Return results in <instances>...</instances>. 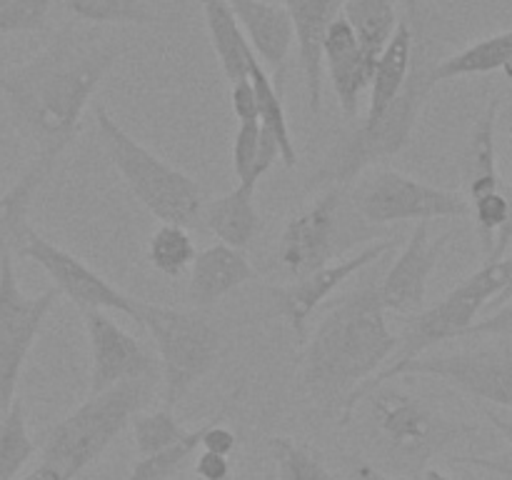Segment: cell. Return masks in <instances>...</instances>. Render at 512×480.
I'll list each match as a JSON object with an SVG mask.
<instances>
[{"instance_id": "cell-1", "label": "cell", "mask_w": 512, "mask_h": 480, "mask_svg": "<svg viewBox=\"0 0 512 480\" xmlns=\"http://www.w3.org/2000/svg\"><path fill=\"white\" fill-rule=\"evenodd\" d=\"M123 53L115 38L65 25L33 58L8 65L0 80L15 128L38 145V153L63 155L95 90Z\"/></svg>"}, {"instance_id": "cell-2", "label": "cell", "mask_w": 512, "mask_h": 480, "mask_svg": "<svg viewBox=\"0 0 512 480\" xmlns=\"http://www.w3.org/2000/svg\"><path fill=\"white\" fill-rule=\"evenodd\" d=\"M303 345L300 388L315 405L340 413L345 400L390 363L398 345L378 283L368 280L343 295Z\"/></svg>"}, {"instance_id": "cell-3", "label": "cell", "mask_w": 512, "mask_h": 480, "mask_svg": "<svg viewBox=\"0 0 512 480\" xmlns=\"http://www.w3.org/2000/svg\"><path fill=\"white\" fill-rule=\"evenodd\" d=\"M405 20L413 30V60L408 78L398 98L390 103L383 118L375 125H358L353 133L340 138L325 155L323 165L313 175V185H350L365 170L375 168L383 160L398 155L413 138L418 120L435 90L433 70L443 58V35L433 8H425L420 0H405Z\"/></svg>"}, {"instance_id": "cell-4", "label": "cell", "mask_w": 512, "mask_h": 480, "mask_svg": "<svg viewBox=\"0 0 512 480\" xmlns=\"http://www.w3.org/2000/svg\"><path fill=\"white\" fill-rule=\"evenodd\" d=\"M512 298V258H500L483 263L473 275L460 280L445 298H440L435 305L418 310V313L408 315L403 323V333L398 335V345L393 350L390 363L375 375L373 380L355 390L348 400H345L343 410H340V425H348L353 420L355 408L360 405L363 395L375 385L385 383L390 373L400 368V365L410 363V360L428 355L430 348L445 343V340L463 338L465 330L478 320V315L485 308H500Z\"/></svg>"}, {"instance_id": "cell-5", "label": "cell", "mask_w": 512, "mask_h": 480, "mask_svg": "<svg viewBox=\"0 0 512 480\" xmlns=\"http://www.w3.org/2000/svg\"><path fill=\"white\" fill-rule=\"evenodd\" d=\"M363 400L380 450L408 475H423V470L430 468V460L443 455L450 445L478 433V425L440 413L428 400L400 385H375Z\"/></svg>"}, {"instance_id": "cell-6", "label": "cell", "mask_w": 512, "mask_h": 480, "mask_svg": "<svg viewBox=\"0 0 512 480\" xmlns=\"http://www.w3.org/2000/svg\"><path fill=\"white\" fill-rule=\"evenodd\" d=\"M153 393V380H130L90 395L45 433L40 465L60 480H75L133 423Z\"/></svg>"}, {"instance_id": "cell-7", "label": "cell", "mask_w": 512, "mask_h": 480, "mask_svg": "<svg viewBox=\"0 0 512 480\" xmlns=\"http://www.w3.org/2000/svg\"><path fill=\"white\" fill-rule=\"evenodd\" d=\"M93 115L110 163L115 165L135 200L160 223L183 225V228L200 223L203 190H200L198 180L138 143L108 113L105 105H95Z\"/></svg>"}, {"instance_id": "cell-8", "label": "cell", "mask_w": 512, "mask_h": 480, "mask_svg": "<svg viewBox=\"0 0 512 480\" xmlns=\"http://www.w3.org/2000/svg\"><path fill=\"white\" fill-rule=\"evenodd\" d=\"M133 320L153 338L163 380V408L173 410L213 370L220 330L203 310H183L133 298Z\"/></svg>"}, {"instance_id": "cell-9", "label": "cell", "mask_w": 512, "mask_h": 480, "mask_svg": "<svg viewBox=\"0 0 512 480\" xmlns=\"http://www.w3.org/2000/svg\"><path fill=\"white\" fill-rule=\"evenodd\" d=\"M375 240H380L378 228L350 205L348 185H328L308 208L285 223L278 260L290 278H300Z\"/></svg>"}, {"instance_id": "cell-10", "label": "cell", "mask_w": 512, "mask_h": 480, "mask_svg": "<svg viewBox=\"0 0 512 480\" xmlns=\"http://www.w3.org/2000/svg\"><path fill=\"white\" fill-rule=\"evenodd\" d=\"M350 205L370 225L430 223L470 218V203L458 190H445L393 168H370L348 185Z\"/></svg>"}, {"instance_id": "cell-11", "label": "cell", "mask_w": 512, "mask_h": 480, "mask_svg": "<svg viewBox=\"0 0 512 480\" xmlns=\"http://www.w3.org/2000/svg\"><path fill=\"white\" fill-rule=\"evenodd\" d=\"M403 375L443 380L475 403L512 410V340L493 338L490 343L470 345L453 353L420 355L400 365L385 383Z\"/></svg>"}, {"instance_id": "cell-12", "label": "cell", "mask_w": 512, "mask_h": 480, "mask_svg": "<svg viewBox=\"0 0 512 480\" xmlns=\"http://www.w3.org/2000/svg\"><path fill=\"white\" fill-rule=\"evenodd\" d=\"M58 300V290L25 295L15 275L13 253L0 255V410L15 400L20 373L38 340L45 318Z\"/></svg>"}, {"instance_id": "cell-13", "label": "cell", "mask_w": 512, "mask_h": 480, "mask_svg": "<svg viewBox=\"0 0 512 480\" xmlns=\"http://www.w3.org/2000/svg\"><path fill=\"white\" fill-rule=\"evenodd\" d=\"M395 248L393 238H380L375 243L360 248L355 255L348 258H340L335 263L325 265V268L313 270L308 275H300L293 278V283L278 285V288H270V313L278 315L280 320L288 323V328L293 330L295 340L305 343L308 340V323L315 315V310L345 283L353 275H358L360 270L370 268L373 263H378L383 255H388Z\"/></svg>"}, {"instance_id": "cell-14", "label": "cell", "mask_w": 512, "mask_h": 480, "mask_svg": "<svg viewBox=\"0 0 512 480\" xmlns=\"http://www.w3.org/2000/svg\"><path fill=\"white\" fill-rule=\"evenodd\" d=\"M15 255L40 265L53 280V288L58 290V295H65L80 313H85V310H118L128 318L133 315V298L130 295H125L110 280L95 273L78 255L60 248L53 240L43 238L35 228L25 233Z\"/></svg>"}, {"instance_id": "cell-15", "label": "cell", "mask_w": 512, "mask_h": 480, "mask_svg": "<svg viewBox=\"0 0 512 480\" xmlns=\"http://www.w3.org/2000/svg\"><path fill=\"white\" fill-rule=\"evenodd\" d=\"M83 325L90 348V395L130 380H155L153 353L105 310H85Z\"/></svg>"}, {"instance_id": "cell-16", "label": "cell", "mask_w": 512, "mask_h": 480, "mask_svg": "<svg viewBox=\"0 0 512 480\" xmlns=\"http://www.w3.org/2000/svg\"><path fill=\"white\" fill-rule=\"evenodd\" d=\"M455 230H445L443 235H430V223H418L410 233L408 243L393 260L388 273L380 278L378 293L385 313H395L400 318L418 313L425 308L428 280L438 268L445 248Z\"/></svg>"}, {"instance_id": "cell-17", "label": "cell", "mask_w": 512, "mask_h": 480, "mask_svg": "<svg viewBox=\"0 0 512 480\" xmlns=\"http://www.w3.org/2000/svg\"><path fill=\"white\" fill-rule=\"evenodd\" d=\"M283 5L293 20L308 108L318 118L323 113V40L343 0H283Z\"/></svg>"}, {"instance_id": "cell-18", "label": "cell", "mask_w": 512, "mask_h": 480, "mask_svg": "<svg viewBox=\"0 0 512 480\" xmlns=\"http://www.w3.org/2000/svg\"><path fill=\"white\" fill-rule=\"evenodd\" d=\"M228 3L263 68L273 70L278 80L283 78L295 43L293 20L285 5L273 0H228Z\"/></svg>"}, {"instance_id": "cell-19", "label": "cell", "mask_w": 512, "mask_h": 480, "mask_svg": "<svg viewBox=\"0 0 512 480\" xmlns=\"http://www.w3.org/2000/svg\"><path fill=\"white\" fill-rule=\"evenodd\" d=\"M250 280H258V270L250 265L243 250L223 243L208 245L190 265L188 300L195 310L213 308L225 295L243 288Z\"/></svg>"}, {"instance_id": "cell-20", "label": "cell", "mask_w": 512, "mask_h": 480, "mask_svg": "<svg viewBox=\"0 0 512 480\" xmlns=\"http://www.w3.org/2000/svg\"><path fill=\"white\" fill-rule=\"evenodd\" d=\"M323 68H328L330 83H333L335 100L348 120H353L360 110L363 93L370 88V73L365 70L360 58L358 38L345 15L330 23L323 40Z\"/></svg>"}, {"instance_id": "cell-21", "label": "cell", "mask_w": 512, "mask_h": 480, "mask_svg": "<svg viewBox=\"0 0 512 480\" xmlns=\"http://www.w3.org/2000/svg\"><path fill=\"white\" fill-rule=\"evenodd\" d=\"M500 105H503L500 95L490 98V103L475 120L463 155H460V178H463V195L468 198V203L505 188L498 173V148H495Z\"/></svg>"}, {"instance_id": "cell-22", "label": "cell", "mask_w": 512, "mask_h": 480, "mask_svg": "<svg viewBox=\"0 0 512 480\" xmlns=\"http://www.w3.org/2000/svg\"><path fill=\"white\" fill-rule=\"evenodd\" d=\"M255 190L258 188H253V185L238 183L225 195L203 203L200 223L223 245L245 250L263 230V218H260L258 203H255Z\"/></svg>"}, {"instance_id": "cell-23", "label": "cell", "mask_w": 512, "mask_h": 480, "mask_svg": "<svg viewBox=\"0 0 512 480\" xmlns=\"http://www.w3.org/2000/svg\"><path fill=\"white\" fill-rule=\"evenodd\" d=\"M58 158L60 155L53 153H38L30 160L28 168L23 170V175L0 195V255L18 253L25 233L33 228L28 220L30 208H33L38 190L43 188L48 175L53 173Z\"/></svg>"}, {"instance_id": "cell-24", "label": "cell", "mask_w": 512, "mask_h": 480, "mask_svg": "<svg viewBox=\"0 0 512 480\" xmlns=\"http://www.w3.org/2000/svg\"><path fill=\"white\" fill-rule=\"evenodd\" d=\"M410 60H413V30H410L408 20H400L393 38L388 40L378 63H375V73L368 88V113H365V120L360 125H375L383 118L385 110L390 108V103L403 90V83L410 70Z\"/></svg>"}, {"instance_id": "cell-25", "label": "cell", "mask_w": 512, "mask_h": 480, "mask_svg": "<svg viewBox=\"0 0 512 480\" xmlns=\"http://www.w3.org/2000/svg\"><path fill=\"white\" fill-rule=\"evenodd\" d=\"M343 15L355 30L360 58L373 80L375 63L400 23L395 0H343Z\"/></svg>"}, {"instance_id": "cell-26", "label": "cell", "mask_w": 512, "mask_h": 480, "mask_svg": "<svg viewBox=\"0 0 512 480\" xmlns=\"http://www.w3.org/2000/svg\"><path fill=\"white\" fill-rule=\"evenodd\" d=\"M203 5L205 28H208L210 43L220 60L225 78L230 83L248 78V63L253 58V48L240 30L238 18L228 0H200Z\"/></svg>"}, {"instance_id": "cell-27", "label": "cell", "mask_w": 512, "mask_h": 480, "mask_svg": "<svg viewBox=\"0 0 512 480\" xmlns=\"http://www.w3.org/2000/svg\"><path fill=\"white\" fill-rule=\"evenodd\" d=\"M512 60V30L495 33L490 38L475 40L468 48L453 55H443L433 70L435 83L465 78V75H485L493 70H503Z\"/></svg>"}, {"instance_id": "cell-28", "label": "cell", "mask_w": 512, "mask_h": 480, "mask_svg": "<svg viewBox=\"0 0 512 480\" xmlns=\"http://www.w3.org/2000/svg\"><path fill=\"white\" fill-rule=\"evenodd\" d=\"M248 78L255 88V98H258V118L263 130H268L275 138L280 148V160L285 168H295L298 163V150H295V140L290 135L288 115H285L283 98H280V88L275 85L273 75L263 68L258 55L253 53L248 63Z\"/></svg>"}, {"instance_id": "cell-29", "label": "cell", "mask_w": 512, "mask_h": 480, "mask_svg": "<svg viewBox=\"0 0 512 480\" xmlns=\"http://www.w3.org/2000/svg\"><path fill=\"white\" fill-rule=\"evenodd\" d=\"M35 440L28 433L23 400L15 398L0 420V480H18L25 465L33 460Z\"/></svg>"}, {"instance_id": "cell-30", "label": "cell", "mask_w": 512, "mask_h": 480, "mask_svg": "<svg viewBox=\"0 0 512 480\" xmlns=\"http://www.w3.org/2000/svg\"><path fill=\"white\" fill-rule=\"evenodd\" d=\"M198 248L188 228L163 223L148 240V260L165 278H180L193 265Z\"/></svg>"}, {"instance_id": "cell-31", "label": "cell", "mask_w": 512, "mask_h": 480, "mask_svg": "<svg viewBox=\"0 0 512 480\" xmlns=\"http://www.w3.org/2000/svg\"><path fill=\"white\" fill-rule=\"evenodd\" d=\"M65 10L93 25H158L163 20L145 0H65Z\"/></svg>"}, {"instance_id": "cell-32", "label": "cell", "mask_w": 512, "mask_h": 480, "mask_svg": "<svg viewBox=\"0 0 512 480\" xmlns=\"http://www.w3.org/2000/svg\"><path fill=\"white\" fill-rule=\"evenodd\" d=\"M208 425L210 418L203 425H198V428L188 430V435L180 438L175 445H170V448L158 450V453L148 455V458H138L133 470L123 480H168L170 475L180 473L200 450V443H203V435L208 430Z\"/></svg>"}, {"instance_id": "cell-33", "label": "cell", "mask_w": 512, "mask_h": 480, "mask_svg": "<svg viewBox=\"0 0 512 480\" xmlns=\"http://www.w3.org/2000/svg\"><path fill=\"white\" fill-rule=\"evenodd\" d=\"M268 448L278 465V480H333L323 455L300 440L273 435Z\"/></svg>"}, {"instance_id": "cell-34", "label": "cell", "mask_w": 512, "mask_h": 480, "mask_svg": "<svg viewBox=\"0 0 512 480\" xmlns=\"http://www.w3.org/2000/svg\"><path fill=\"white\" fill-rule=\"evenodd\" d=\"M130 425H133V443L138 458H148L158 450L170 448V445H175L180 438L188 435V428L175 418L170 408L138 413Z\"/></svg>"}, {"instance_id": "cell-35", "label": "cell", "mask_w": 512, "mask_h": 480, "mask_svg": "<svg viewBox=\"0 0 512 480\" xmlns=\"http://www.w3.org/2000/svg\"><path fill=\"white\" fill-rule=\"evenodd\" d=\"M470 215H473L475 220L480 248H483L485 260H488L495 248V240H498V233L512 218V195L505 188L483 195V198L470 203Z\"/></svg>"}, {"instance_id": "cell-36", "label": "cell", "mask_w": 512, "mask_h": 480, "mask_svg": "<svg viewBox=\"0 0 512 480\" xmlns=\"http://www.w3.org/2000/svg\"><path fill=\"white\" fill-rule=\"evenodd\" d=\"M260 140H263L260 120L238 123L233 135V173L240 185L258 188V180L265 175V168L260 165Z\"/></svg>"}, {"instance_id": "cell-37", "label": "cell", "mask_w": 512, "mask_h": 480, "mask_svg": "<svg viewBox=\"0 0 512 480\" xmlns=\"http://www.w3.org/2000/svg\"><path fill=\"white\" fill-rule=\"evenodd\" d=\"M58 0H0V33H40Z\"/></svg>"}, {"instance_id": "cell-38", "label": "cell", "mask_w": 512, "mask_h": 480, "mask_svg": "<svg viewBox=\"0 0 512 480\" xmlns=\"http://www.w3.org/2000/svg\"><path fill=\"white\" fill-rule=\"evenodd\" d=\"M485 418L510 440V448L490 455H450V465H465V468H478L485 473H493L503 480H512V423H505L498 413L490 408L483 410Z\"/></svg>"}, {"instance_id": "cell-39", "label": "cell", "mask_w": 512, "mask_h": 480, "mask_svg": "<svg viewBox=\"0 0 512 480\" xmlns=\"http://www.w3.org/2000/svg\"><path fill=\"white\" fill-rule=\"evenodd\" d=\"M463 338L470 340H483V338H503L512 340V298L508 303H503L500 308H495V313H490L488 318L475 320L468 330H465Z\"/></svg>"}, {"instance_id": "cell-40", "label": "cell", "mask_w": 512, "mask_h": 480, "mask_svg": "<svg viewBox=\"0 0 512 480\" xmlns=\"http://www.w3.org/2000/svg\"><path fill=\"white\" fill-rule=\"evenodd\" d=\"M223 420H225L223 410H220L215 418H210V425H208V430H205L200 448L208 450V453L225 455V458H230V453L238 448V435H235L228 425H223Z\"/></svg>"}, {"instance_id": "cell-41", "label": "cell", "mask_w": 512, "mask_h": 480, "mask_svg": "<svg viewBox=\"0 0 512 480\" xmlns=\"http://www.w3.org/2000/svg\"><path fill=\"white\" fill-rule=\"evenodd\" d=\"M230 105H233V115L238 123H250L258 118V98H255V88L250 78L235 80L230 83Z\"/></svg>"}, {"instance_id": "cell-42", "label": "cell", "mask_w": 512, "mask_h": 480, "mask_svg": "<svg viewBox=\"0 0 512 480\" xmlns=\"http://www.w3.org/2000/svg\"><path fill=\"white\" fill-rule=\"evenodd\" d=\"M195 475H198V480H230L233 465H230V458H225V455L200 450L198 458H195Z\"/></svg>"}, {"instance_id": "cell-43", "label": "cell", "mask_w": 512, "mask_h": 480, "mask_svg": "<svg viewBox=\"0 0 512 480\" xmlns=\"http://www.w3.org/2000/svg\"><path fill=\"white\" fill-rule=\"evenodd\" d=\"M333 480H395L393 475L383 473L378 465L368 463V460H353L348 465V473L343 478H333Z\"/></svg>"}, {"instance_id": "cell-44", "label": "cell", "mask_w": 512, "mask_h": 480, "mask_svg": "<svg viewBox=\"0 0 512 480\" xmlns=\"http://www.w3.org/2000/svg\"><path fill=\"white\" fill-rule=\"evenodd\" d=\"M18 480H60V478L53 473V470L45 468V465L38 463V468L30 470L28 475H23V478H18Z\"/></svg>"}, {"instance_id": "cell-45", "label": "cell", "mask_w": 512, "mask_h": 480, "mask_svg": "<svg viewBox=\"0 0 512 480\" xmlns=\"http://www.w3.org/2000/svg\"><path fill=\"white\" fill-rule=\"evenodd\" d=\"M420 480H455V478H450L448 473H443V470L438 468H425L423 475H420Z\"/></svg>"}, {"instance_id": "cell-46", "label": "cell", "mask_w": 512, "mask_h": 480, "mask_svg": "<svg viewBox=\"0 0 512 480\" xmlns=\"http://www.w3.org/2000/svg\"><path fill=\"white\" fill-rule=\"evenodd\" d=\"M5 70H8V63H5V60H0V80H3Z\"/></svg>"}, {"instance_id": "cell-47", "label": "cell", "mask_w": 512, "mask_h": 480, "mask_svg": "<svg viewBox=\"0 0 512 480\" xmlns=\"http://www.w3.org/2000/svg\"><path fill=\"white\" fill-rule=\"evenodd\" d=\"M503 70H505V75H508V78L512 80V60H510V63H508V65H505V68H503Z\"/></svg>"}, {"instance_id": "cell-48", "label": "cell", "mask_w": 512, "mask_h": 480, "mask_svg": "<svg viewBox=\"0 0 512 480\" xmlns=\"http://www.w3.org/2000/svg\"><path fill=\"white\" fill-rule=\"evenodd\" d=\"M253 480H275V475H258V478H253Z\"/></svg>"}, {"instance_id": "cell-49", "label": "cell", "mask_w": 512, "mask_h": 480, "mask_svg": "<svg viewBox=\"0 0 512 480\" xmlns=\"http://www.w3.org/2000/svg\"><path fill=\"white\" fill-rule=\"evenodd\" d=\"M508 140H510V150H512V130H510V138Z\"/></svg>"}]
</instances>
